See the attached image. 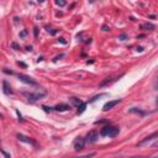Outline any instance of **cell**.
<instances>
[{"label":"cell","mask_w":158,"mask_h":158,"mask_svg":"<svg viewBox=\"0 0 158 158\" xmlns=\"http://www.w3.org/2000/svg\"><path fill=\"white\" fill-rule=\"evenodd\" d=\"M96 153L95 152H92V153H88V155H83V156H76V157H69V158H93L95 157Z\"/></svg>","instance_id":"cell-14"},{"label":"cell","mask_w":158,"mask_h":158,"mask_svg":"<svg viewBox=\"0 0 158 158\" xmlns=\"http://www.w3.org/2000/svg\"><path fill=\"white\" fill-rule=\"evenodd\" d=\"M0 116H1V118H3V115H1V114H0Z\"/></svg>","instance_id":"cell-29"},{"label":"cell","mask_w":158,"mask_h":158,"mask_svg":"<svg viewBox=\"0 0 158 158\" xmlns=\"http://www.w3.org/2000/svg\"><path fill=\"white\" fill-rule=\"evenodd\" d=\"M119 132H120L119 127L109 125V126L103 127V130H101L100 135H101V136H105V137H116L119 135Z\"/></svg>","instance_id":"cell-1"},{"label":"cell","mask_w":158,"mask_h":158,"mask_svg":"<svg viewBox=\"0 0 158 158\" xmlns=\"http://www.w3.org/2000/svg\"><path fill=\"white\" fill-rule=\"evenodd\" d=\"M26 48H27V51H32V47H31V46H27Z\"/></svg>","instance_id":"cell-28"},{"label":"cell","mask_w":158,"mask_h":158,"mask_svg":"<svg viewBox=\"0 0 158 158\" xmlns=\"http://www.w3.org/2000/svg\"><path fill=\"white\" fill-rule=\"evenodd\" d=\"M156 137H157V132H153V133L151 135V136L146 137L145 140H142V141L138 142V146H143V145H146V143H148V142H151V141H153V140H156Z\"/></svg>","instance_id":"cell-8"},{"label":"cell","mask_w":158,"mask_h":158,"mask_svg":"<svg viewBox=\"0 0 158 158\" xmlns=\"http://www.w3.org/2000/svg\"><path fill=\"white\" fill-rule=\"evenodd\" d=\"M85 109H86V103H82V104L78 106V111H77V114H78V115L83 114V112L85 111Z\"/></svg>","instance_id":"cell-13"},{"label":"cell","mask_w":158,"mask_h":158,"mask_svg":"<svg viewBox=\"0 0 158 158\" xmlns=\"http://www.w3.org/2000/svg\"><path fill=\"white\" fill-rule=\"evenodd\" d=\"M53 109L56 111H67V110H69V109H70V106H69V105H67V104H58V105H56Z\"/></svg>","instance_id":"cell-9"},{"label":"cell","mask_w":158,"mask_h":158,"mask_svg":"<svg viewBox=\"0 0 158 158\" xmlns=\"http://www.w3.org/2000/svg\"><path fill=\"white\" fill-rule=\"evenodd\" d=\"M17 78L20 79V82L25 83V84H30V85H37V82L33 78L25 76V74H17Z\"/></svg>","instance_id":"cell-3"},{"label":"cell","mask_w":158,"mask_h":158,"mask_svg":"<svg viewBox=\"0 0 158 158\" xmlns=\"http://www.w3.org/2000/svg\"><path fill=\"white\" fill-rule=\"evenodd\" d=\"M3 92L5 95H10V94H13V90H11V88L9 86V84H7L6 82L3 83Z\"/></svg>","instance_id":"cell-10"},{"label":"cell","mask_w":158,"mask_h":158,"mask_svg":"<svg viewBox=\"0 0 158 158\" xmlns=\"http://www.w3.org/2000/svg\"><path fill=\"white\" fill-rule=\"evenodd\" d=\"M58 41H59V42H61V43H63V44H66V43H67V41H66L64 39H59Z\"/></svg>","instance_id":"cell-24"},{"label":"cell","mask_w":158,"mask_h":158,"mask_svg":"<svg viewBox=\"0 0 158 158\" xmlns=\"http://www.w3.org/2000/svg\"><path fill=\"white\" fill-rule=\"evenodd\" d=\"M129 112H131V114H138V115H146V111H142V110H140V109H137V108L130 109Z\"/></svg>","instance_id":"cell-12"},{"label":"cell","mask_w":158,"mask_h":158,"mask_svg":"<svg viewBox=\"0 0 158 158\" xmlns=\"http://www.w3.org/2000/svg\"><path fill=\"white\" fill-rule=\"evenodd\" d=\"M24 95L29 100H31V101H37V100L42 99L43 96H46V95H47V92H46L44 89H40L39 92H36V93H24Z\"/></svg>","instance_id":"cell-2"},{"label":"cell","mask_w":158,"mask_h":158,"mask_svg":"<svg viewBox=\"0 0 158 158\" xmlns=\"http://www.w3.org/2000/svg\"><path fill=\"white\" fill-rule=\"evenodd\" d=\"M156 27L155 25L151 24V22H146V24H142L141 25V30H148V31H153Z\"/></svg>","instance_id":"cell-11"},{"label":"cell","mask_w":158,"mask_h":158,"mask_svg":"<svg viewBox=\"0 0 158 158\" xmlns=\"http://www.w3.org/2000/svg\"><path fill=\"white\" fill-rule=\"evenodd\" d=\"M1 152H3V155H4V156H5L6 158H10V155H7V153H6L5 151H3V149H1Z\"/></svg>","instance_id":"cell-25"},{"label":"cell","mask_w":158,"mask_h":158,"mask_svg":"<svg viewBox=\"0 0 158 158\" xmlns=\"http://www.w3.org/2000/svg\"><path fill=\"white\" fill-rule=\"evenodd\" d=\"M69 100H70V103H72L73 105H76V106H77V108H78V106H79V105H80V104L83 103V101H82V100H79V99H77V98H70V99H69Z\"/></svg>","instance_id":"cell-15"},{"label":"cell","mask_w":158,"mask_h":158,"mask_svg":"<svg viewBox=\"0 0 158 158\" xmlns=\"http://www.w3.org/2000/svg\"><path fill=\"white\" fill-rule=\"evenodd\" d=\"M27 33H29L27 30H22V31L20 32V37H21V39H24L25 36H27Z\"/></svg>","instance_id":"cell-17"},{"label":"cell","mask_w":158,"mask_h":158,"mask_svg":"<svg viewBox=\"0 0 158 158\" xmlns=\"http://www.w3.org/2000/svg\"><path fill=\"white\" fill-rule=\"evenodd\" d=\"M17 64H19V66H22V67H26V64H25V63H22V62H19Z\"/></svg>","instance_id":"cell-27"},{"label":"cell","mask_w":158,"mask_h":158,"mask_svg":"<svg viewBox=\"0 0 158 158\" xmlns=\"http://www.w3.org/2000/svg\"><path fill=\"white\" fill-rule=\"evenodd\" d=\"M42 109H43V110H44V111H46V112H50V111L52 110V108H47V106H44V105H43V106H42Z\"/></svg>","instance_id":"cell-21"},{"label":"cell","mask_w":158,"mask_h":158,"mask_svg":"<svg viewBox=\"0 0 158 158\" xmlns=\"http://www.w3.org/2000/svg\"><path fill=\"white\" fill-rule=\"evenodd\" d=\"M121 103V99H116V100H110V101H108L106 104L103 106V110L104 111H109V110H111L114 106H116L118 104Z\"/></svg>","instance_id":"cell-5"},{"label":"cell","mask_w":158,"mask_h":158,"mask_svg":"<svg viewBox=\"0 0 158 158\" xmlns=\"http://www.w3.org/2000/svg\"><path fill=\"white\" fill-rule=\"evenodd\" d=\"M11 47H13L14 50H16V51H19V50H20V46H19L17 43H15V42H13V43H11Z\"/></svg>","instance_id":"cell-20"},{"label":"cell","mask_w":158,"mask_h":158,"mask_svg":"<svg viewBox=\"0 0 158 158\" xmlns=\"http://www.w3.org/2000/svg\"><path fill=\"white\" fill-rule=\"evenodd\" d=\"M4 72H5V73H7V74H13V72H11V70H7V69H4Z\"/></svg>","instance_id":"cell-26"},{"label":"cell","mask_w":158,"mask_h":158,"mask_svg":"<svg viewBox=\"0 0 158 158\" xmlns=\"http://www.w3.org/2000/svg\"><path fill=\"white\" fill-rule=\"evenodd\" d=\"M56 4H57V5H59V6H64L67 3L64 1V0H57V1H56Z\"/></svg>","instance_id":"cell-19"},{"label":"cell","mask_w":158,"mask_h":158,"mask_svg":"<svg viewBox=\"0 0 158 158\" xmlns=\"http://www.w3.org/2000/svg\"><path fill=\"white\" fill-rule=\"evenodd\" d=\"M33 32H35V37H37V36H39V29H37V27H35V29H33Z\"/></svg>","instance_id":"cell-22"},{"label":"cell","mask_w":158,"mask_h":158,"mask_svg":"<svg viewBox=\"0 0 158 158\" xmlns=\"http://www.w3.org/2000/svg\"><path fill=\"white\" fill-rule=\"evenodd\" d=\"M103 96H108V94L106 93H103V94H99V95H96V96H94L93 99H90L89 100V103H94V101H96L98 99H100V98H103Z\"/></svg>","instance_id":"cell-16"},{"label":"cell","mask_w":158,"mask_h":158,"mask_svg":"<svg viewBox=\"0 0 158 158\" xmlns=\"http://www.w3.org/2000/svg\"><path fill=\"white\" fill-rule=\"evenodd\" d=\"M17 140L21 141V142H25V143L32 145V146H37V143L32 140V138H30V137H27V136H24V135H21V133H17Z\"/></svg>","instance_id":"cell-7"},{"label":"cell","mask_w":158,"mask_h":158,"mask_svg":"<svg viewBox=\"0 0 158 158\" xmlns=\"http://www.w3.org/2000/svg\"><path fill=\"white\" fill-rule=\"evenodd\" d=\"M98 138H99V133L96 131H90V132L86 135V140L85 142H89V143H94Z\"/></svg>","instance_id":"cell-6"},{"label":"cell","mask_w":158,"mask_h":158,"mask_svg":"<svg viewBox=\"0 0 158 158\" xmlns=\"http://www.w3.org/2000/svg\"><path fill=\"white\" fill-rule=\"evenodd\" d=\"M103 31H109V26L108 25H103Z\"/></svg>","instance_id":"cell-23"},{"label":"cell","mask_w":158,"mask_h":158,"mask_svg":"<svg viewBox=\"0 0 158 158\" xmlns=\"http://www.w3.org/2000/svg\"><path fill=\"white\" fill-rule=\"evenodd\" d=\"M85 140L83 137H78L76 141H74V143H73V147L76 151H82L83 148H84V146H85Z\"/></svg>","instance_id":"cell-4"},{"label":"cell","mask_w":158,"mask_h":158,"mask_svg":"<svg viewBox=\"0 0 158 158\" xmlns=\"http://www.w3.org/2000/svg\"><path fill=\"white\" fill-rule=\"evenodd\" d=\"M127 39H129V36H127L126 33H122V35L119 36V40H121V41H125V40H127Z\"/></svg>","instance_id":"cell-18"}]
</instances>
